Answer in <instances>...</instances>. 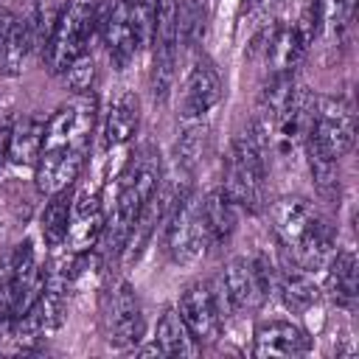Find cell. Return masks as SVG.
I'll use <instances>...</instances> for the list:
<instances>
[{
	"label": "cell",
	"instance_id": "cell-27",
	"mask_svg": "<svg viewBox=\"0 0 359 359\" xmlns=\"http://www.w3.org/2000/svg\"><path fill=\"white\" fill-rule=\"evenodd\" d=\"M154 8H157V0H129V14H132V25H135V34H137V45L140 48H146L151 42Z\"/></svg>",
	"mask_w": 359,
	"mask_h": 359
},
{
	"label": "cell",
	"instance_id": "cell-17",
	"mask_svg": "<svg viewBox=\"0 0 359 359\" xmlns=\"http://www.w3.org/2000/svg\"><path fill=\"white\" fill-rule=\"evenodd\" d=\"M311 39L303 34V28L294 22V25H280L275 22L266 34H264V45H258L266 56V62L272 65V73H292L306 50H309Z\"/></svg>",
	"mask_w": 359,
	"mask_h": 359
},
{
	"label": "cell",
	"instance_id": "cell-14",
	"mask_svg": "<svg viewBox=\"0 0 359 359\" xmlns=\"http://www.w3.org/2000/svg\"><path fill=\"white\" fill-rule=\"evenodd\" d=\"M219 98H222V76L208 56H199L185 79L180 115L185 121H199L205 112H210L219 104Z\"/></svg>",
	"mask_w": 359,
	"mask_h": 359
},
{
	"label": "cell",
	"instance_id": "cell-11",
	"mask_svg": "<svg viewBox=\"0 0 359 359\" xmlns=\"http://www.w3.org/2000/svg\"><path fill=\"white\" fill-rule=\"evenodd\" d=\"M98 31L112 67L123 70L140 50L132 14H129V0H107L98 8Z\"/></svg>",
	"mask_w": 359,
	"mask_h": 359
},
{
	"label": "cell",
	"instance_id": "cell-10",
	"mask_svg": "<svg viewBox=\"0 0 359 359\" xmlns=\"http://www.w3.org/2000/svg\"><path fill=\"white\" fill-rule=\"evenodd\" d=\"M177 314L185 323L188 334L194 342L208 345L222 334V306L219 294L208 283H191L177 303Z\"/></svg>",
	"mask_w": 359,
	"mask_h": 359
},
{
	"label": "cell",
	"instance_id": "cell-4",
	"mask_svg": "<svg viewBox=\"0 0 359 359\" xmlns=\"http://www.w3.org/2000/svg\"><path fill=\"white\" fill-rule=\"evenodd\" d=\"M101 0H67L56 14L50 39L45 45V62L50 73H65L79 56L90 53V42L98 31Z\"/></svg>",
	"mask_w": 359,
	"mask_h": 359
},
{
	"label": "cell",
	"instance_id": "cell-19",
	"mask_svg": "<svg viewBox=\"0 0 359 359\" xmlns=\"http://www.w3.org/2000/svg\"><path fill=\"white\" fill-rule=\"evenodd\" d=\"M140 126V104L132 93H118L104 112V143L123 146L137 135Z\"/></svg>",
	"mask_w": 359,
	"mask_h": 359
},
{
	"label": "cell",
	"instance_id": "cell-29",
	"mask_svg": "<svg viewBox=\"0 0 359 359\" xmlns=\"http://www.w3.org/2000/svg\"><path fill=\"white\" fill-rule=\"evenodd\" d=\"M11 121H3L0 123V168L6 165V160H8V146H11Z\"/></svg>",
	"mask_w": 359,
	"mask_h": 359
},
{
	"label": "cell",
	"instance_id": "cell-3",
	"mask_svg": "<svg viewBox=\"0 0 359 359\" xmlns=\"http://www.w3.org/2000/svg\"><path fill=\"white\" fill-rule=\"evenodd\" d=\"M266 132L258 123H250L236 135L224 160V185L222 191L241 210H261L266 194Z\"/></svg>",
	"mask_w": 359,
	"mask_h": 359
},
{
	"label": "cell",
	"instance_id": "cell-5",
	"mask_svg": "<svg viewBox=\"0 0 359 359\" xmlns=\"http://www.w3.org/2000/svg\"><path fill=\"white\" fill-rule=\"evenodd\" d=\"M356 137L353 109L345 98H314L309 112V126L303 135L306 151L339 160L351 151Z\"/></svg>",
	"mask_w": 359,
	"mask_h": 359
},
{
	"label": "cell",
	"instance_id": "cell-24",
	"mask_svg": "<svg viewBox=\"0 0 359 359\" xmlns=\"http://www.w3.org/2000/svg\"><path fill=\"white\" fill-rule=\"evenodd\" d=\"M154 345L160 348L163 356H188V353H194V339H191L185 323L180 320V314H177L174 309H168V311L157 320Z\"/></svg>",
	"mask_w": 359,
	"mask_h": 359
},
{
	"label": "cell",
	"instance_id": "cell-15",
	"mask_svg": "<svg viewBox=\"0 0 359 359\" xmlns=\"http://www.w3.org/2000/svg\"><path fill=\"white\" fill-rule=\"evenodd\" d=\"M34 48L36 45H34L31 20L14 11H0V73L20 76Z\"/></svg>",
	"mask_w": 359,
	"mask_h": 359
},
{
	"label": "cell",
	"instance_id": "cell-16",
	"mask_svg": "<svg viewBox=\"0 0 359 359\" xmlns=\"http://www.w3.org/2000/svg\"><path fill=\"white\" fill-rule=\"evenodd\" d=\"M255 356H303L311 351V337L292 320H266L255 328Z\"/></svg>",
	"mask_w": 359,
	"mask_h": 359
},
{
	"label": "cell",
	"instance_id": "cell-12",
	"mask_svg": "<svg viewBox=\"0 0 359 359\" xmlns=\"http://www.w3.org/2000/svg\"><path fill=\"white\" fill-rule=\"evenodd\" d=\"M104 205H101V185L98 182H84L73 194L70 205V227H67V241L73 252L90 250L101 233H104Z\"/></svg>",
	"mask_w": 359,
	"mask_h": 359
},
{
	"label": "cell",
	"instance_id": "cell-18",
	"mask_svg": "<svg viewBox=\"0 0 359 359\" xmlns=\"http://www.w3.org/2000/svg\"><path fill=\"white\" fill-rule=\"evenodd\" d=\"M236 210L238 208L230 202V196L222 188H216L205 199H199V216H202L208 247H222L230 241V236L236 233V222H238Z\"/></svg>",
	"mask_w": 359,
	"mask_h": 359
},
{
	"label": "cell",
	"instance_id": "cell-26",
	"mask_svg": "<svg viewBox=\"0 0 359 359\" xmlns=\"http://www.w3.org/2000/svg\"><path fill=\"white\" fill-rule=\"evenodd\" d=\"M205 137H208V129L202 123H194L177 143V163H182L185 168H194L199 160H202V151H205Z\"/></svg>",
	"mask_w": 359,
	"mask_h": 359
},
{
	"label": "cell",
	"instance_id": "cell-8",
	"mask_svg": "<svg viewBox=\"0 0 359 359\" xmlns=\"http://www.w3.org/2000/svg\"><path fill=\"white\" fill-rule=\"evenodd\" d=\"M151 93L154 98H165L174 81L177 67V0H157L154 8V31H151Z\"/></svg>",
	"mask_w": 359,
	"mask_h": 359
},
{
	"label": "cell",
	"instance_id": "cell-2",
	"mask_svg": "<svg viewBox=\"0 0 359 359\" xmlns=\"http://www.w3.org/2000/svg\"><path fill=\"white\" fill-rule=\"evenodd\" d=\"M157 188H160V154H157L154 146L146 143L126 163V168L121 174V182H118L115 210L104 222V233L101 236H104L107 250L112 255H118L126 247L129 233H132L140 210L157 194Z\"/></svg>",
	"mask_w": 359,
	"mask_h": 359
},
{
	"label": "cell",
	"instance_id": "cell-21",
	"mask_svg": "<svg viewBox=\"0 0 359 359\" xmlns=\"http://www.w3.org/2000/svg\"><path fill=\"white\" fill-rule=\"evenodd\" d=\"M280 297H283L286 309L294 311V314L309 311L320 297L311 275L303 266H297L289 255H286V264H283V272H280Z\"/></svg>",
	"mask_w": 359,
	"mask_h": 359
},
{
	"label": "cell",
	"instance_id": "cell-28",
	"mask_svg": "<svg viewBox=\"0 0 359 359\" xmlns=\"http://www.w3.org/2000/svg\"><path fill=\"white\" fill-rule=\"evenodd\" d=\"M62 76H65V81L70 84L73 93H79V95L90 93L93 90V81H95V62H93V56L90 53L79 56Z\"/></svg>",
	"mask_w": 359,
	"mask_h": 359
},
{
	"label": "cell",
	"instance_id": "cell-20",
	"mask_svg": "<svg viewBox=\"0 0 359 359\" xmlns=\"http://www.w3.org/2000/svg\"><path fill=\"white\" fill-rule=\"evenodd\" d=\"M325 264H328V275H325L328 297L342 309H353L356 289H359V283H356V255L351 250L331 252V258Z\"/></svg>",
	"mask_w": 359,
	"mask_h": 359
},
{
	"label": "cell",
	"instance_id": "cell-13",
	"mask_svg": "<svg viewBox=\"0 0 359 359\" xmlns=\"http://www.w3.org/2000/svg\"><path fill=\"white\" fill-rule=\"evenodd\" d=\"M84 160H87V149H79V146H50V149H42L39 160L34 165L36 191L50 196L56 191L70 188L79 180V174L84 168Z\"/></svg>",
	"mask_w": 359,
	"mask_h": 359
},
{
	"label": "cell",
	"instance_id": "cell-25",
	"mask_svg": "<svg viewBox=\"0 0 359 359\" xmlns=\"http://www.w3.org/2000/svg\"><path fill=\"white\" fill-rule=\"evenodd\" d=\"M205 28H208V11L202 0H182L177 6V39L194 50L202 39H205Z\"/></svg>",
	"mask_w": 359,
	"mask_h": 359
},
{
	"label": "cell",
	"instance_id": "cell-23",
	"mask_svg": "<svg viewBox=\"0 0 359 359\" xmlns=\"http://www.w3.org/2000/svg\"><path fill=\"white\" fill-rule=\"evenodd\" d=\"M70 205H73L70 188L50 194V199L45 202V210H42V216H39V227H42V238H45L48 247H62V244L67 241Z\"/></svg>",
	"mask_w": 359,
	"mask_h": 359
},
{
	"label": "cell",
	"instance_id": "cell-6",
	"mask_svg": "<svg viewBox=\"0 0 359 359\" xmlns=\"http://www.w3.org/2000/svg\"><path fill=\"white\" fill-rule=\"evenodd\" d=\"M275 272L266 258H230L222 275V292L236 311H258L272 289Z\"/></svg>",
	"mask_w": 359,
	"mask_h": 359
},
{
	"label": "cell",
	"instance_id": "cell-7",
	"mask_svg": "<svg viewBox=\"0 0 359 359\" xmlns=\"http://www.w3.org/2000/svg\"><path fill=\"white\" fill-rule=\"evenodd\" d=\"M165 252L171 255L174 264H194L202 258L208 238L199 216V199L188 191H182L171 202V213L165 219Z\"/></svg>",
	"mask_w": 359,
	"mask_h": 359
},
{
	"label": "cell",
	"instance_id": "cell-9",
	"mask_svg": "<svg viewBox=\"0 0 359 359\" xmlns=\"http://www.w3.org/2000/svg\"><path fill=\"white\" fill-rule=\"evenodd\" d=\"M146 334V317L140 297L132 283L121 280L109 294V306L104 314V339L112 348H135Z\"/></svg>",
	"mask_w": 359,
	"mask_h": 359
},
{
	"label": "cell",
	"instance_id": "cell-1",
	"mask_svg": "<svg viewBox=\"0 0 359 359\" xmlns=\"http://www.w3.org/2000/svg\"><path fill=\"white\" fill-rule=\"evenodd\" d=\"M269 219L283 252L297 266H303L306 272L325 266L334 252V230L320 210H314L306 199L283 196L272 202Z\"/></svg>",
	"mask_w": 359,
	"mask_h": 359
},
{
	"label": "cell",
	"instance_id": "cell-22",
	"mask_svg": "<svg viewBox=\"0 0 359 359\" xmlns=\"http://www.w3.org/2000/svg\"><path fill=\"white\" fill-rule=\"evenodd\" d=\"M45 140V121L25 115L11 126V146H8V160L14 165H36L39 151Z\"/></svg>",
	"mask_w": 359,
	"mask_h": 359
}]
</instances>
